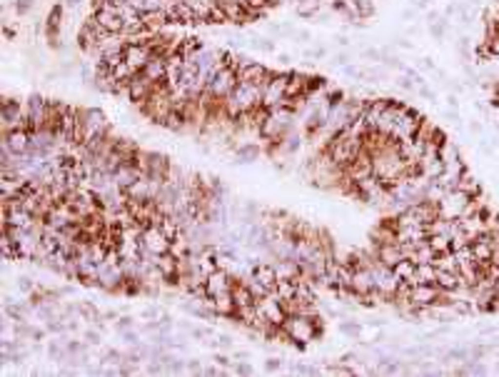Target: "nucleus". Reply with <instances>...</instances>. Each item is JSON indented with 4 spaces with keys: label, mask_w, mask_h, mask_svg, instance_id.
<instances>
[{
    "label": "nucleus",
    "mask_w": 499,
    "mask_h": 377,
    "mask_svg": "<svg viewBox=\"0 0 499 377\" xmlns=\"http://www.w3.org/2000/svg\"><path fill=\"white\" fill-rule=\"evenodd\" d=\"M130 327H133V320H130V317H120V320H118V330L125 332V330H130Z\"/></svg>",
    "instance_id": "39448f33"
},
{
    "label": "nucleus",
    "mask_w": 499,
    "mask_h": 377,
    "mask_svg": "<svg viewBox=\"0 0 499 377\" xmlns=\"http://www.w3.org/2000/svg\"><path fill=\"white\" fill-rule=\"evenodd\" d=\"M399 48H404V50H412V48H415V45H412V43H409L407 38H402V40H399Z\"/></svg>",
    "instance_id": "9b49d317"
},
{
    "label": "nucleus",
    "mask_w": 499,
    "mask_h": 377,
    "mask_svg": "<svg viewBox=\"0 0 499 377\" xmlns=\"http://www.w3.org/2000/svg\"><path fill=\"white\" fill-rule=\"evenodd\" d=\"M412 5H415V8H422V10H427V8H429V0H412Z\"/></svg>",
    "instance_id": "1a4fd4ad"
},
{
    "label": "nucleus",
    "mask_w": 499,
    "mask_h": 377,
    "mask_svg": "<svg viewBox=\"0 0 499 377\" xmlns=\"http://www.w3.org/2000/svg\"><path fill=\"white\" fill-rule=\"evenodd\" d=\"M68 5H78V0H68Z\"/></svg>",
    "instance_id": "2eb2a0df"
},
{
    "label": "nucleus",
    "mask_w": 499,
    "mask_h": 377,
    "mask_svg": "<svg viewBox=\"0 0 499 377\" xmlns=\"http://www.w3.org/2000/svg\"><path fill=\"white\" fill-rule=\"evenodd\" d=\"M444 33H447V18H439L437 23H429V35L435 40H442Z\"/></svg>",
    "instance_id": "f257e3e1"
},
{
    "label": "nucleus",
    "mask_w": 499,
    "mask_h": 377,
    "mask_svg": "<svg viewBox=\"0 0 499 377\" xmlns=\"http://www.w3.org/2000/svg\"><path fill=\"white\" fill-rule=\"evenodd\" d=\"M342 330H344L347 335H355V332H357V327H355V325H342Z\"/></svg>",
    "instance_id": "f8f14e48"
},
{
    "label": "nucleus",
    "mask_w": 499,
    "mask_h": 377,
    "mask_svg": "<svg viewBox=\"0 0 499 377\" xmlns=\"http://www.w3.org/2000/svg\"><path fill=\"white\" fill-rule=\"evenodd\" d=\"M469 133H472V135H482V133H484L482 122H479V120H472V122H469Z\"/></svg>",
    "instance_id": "20e7f679"
},
{
    "label": "nucleus",
    "mask_w": 499,
    "mask_h": 377,
    "mask_svg": "<svg viewBox=\"0 0 499 377\" xmlns=\"http://www.w3.org/2000/svg\"><path fill=\"white\" fill-rule=\"evenodd\" d=\"M277 365H279L277 360H270V365H267V370H277Z\"/></svg>",
    "instance_id": "4468645a"
},
{
    "label": "nucleus",
    "mask_w": 499,
    "mask_h": 377,
    "mask_svg": "<svg viewBox=\"0 0 499 377\" xmlns=\"http://www.w3.org/2000/svg\"><path fill=\"white\" fill-rule=\"evenodd\" d=\"M15 8H18V13H20V15L28 13V10H30V0H18V5H15Z\"/></svg>",
    "instance_id": "423d86ee"
},
{
    "label": "nucleus",
    "mask_w": 499,
    "mask_h": 377,
    "mask_svg": "<svg viewBox=\"0 0 499 377\" xmlns=\"http://www.w3.org/2000/svg\"><path fill=\"white\" fill-rule=\"evenodd\" d=\"M422 68H424V70H435V62H432V58H422Z\"/></svg>",
    "instance_id": "9d476101"
},
{
    "label": "nucleus",
    "mask_w": 499,
    "mask_h": 377,
    "mask_svg": "<svg viewBox=\"0 0 499 377\" xmlns=\"http://www.w3.org/2000/svg\"><path fill=\"white\" fill-rule=\"evenodd\" d=\"M442 15H439V10H427V23H437Z\"/></svg>",
    "instance_id": "0eeeda50"
},
{
    "label": "nucleus",
    "mask_w": 499,
    "mask_h": 377,
    "mask_svg": "<svg viewBox=\"0 0 499 377\" xmlns=\"http://www.w3.org/2000/svg\"><path fill=\"white\" fill-rule=\"evenodd\" d=\"M257 155H259V148H257V145H242V148L237 150V158H240V160H245V162L255 160Z\"/></svg>",
    "instance_id": "f03ea898"
},
{
    "label": "nucleus",
    "mask_w": 499,
    "mask_h": 377,
    "mask_svg": "<svg viewBox=\"0 0 499 377\" xmlns=\"http://www.w3.org/2000/svg\"><path fill=\"white\" fill-rule=\"evenodd\" d=\"M85 340H88L90 345H95V342L100 340V335H98V332H85Z\"/></svg>",
    "instance_id": "6e6552de"
},
{
    "label": "nucleus",
    "mask_w": 499,
    "mask_h": 377,
    "mask_svg": "<svg viewBox=\"0 0 499 377\" xmlns=\"http://www.w3.org/2000/svg\"><path fill=\"white\" fill-rule=\"evenodd\" d=\"M65 350H68L70 355H78V352H82L85 347H82V342H80V340H70L68 345H65Z\"/></svg>",
    "instance_id": "7ed1b4c3"
},
{
    "label": "nucleus",
    "mask_w": 499,
    "mask_h": 377,
    "mask_svg": "<svg viewBox=\"0 0 499 377\" xmlns=\"http://www.w3.org/2000/svg\"><path fill=\"white\" fill-rule=\"evenodd\" d=\"M447 100H449V105H452V108H457V105H459V102H457V98H454V95H449Z\"/></svg>",
    "instance_id": "ddd939ff"
}]
</instances>
